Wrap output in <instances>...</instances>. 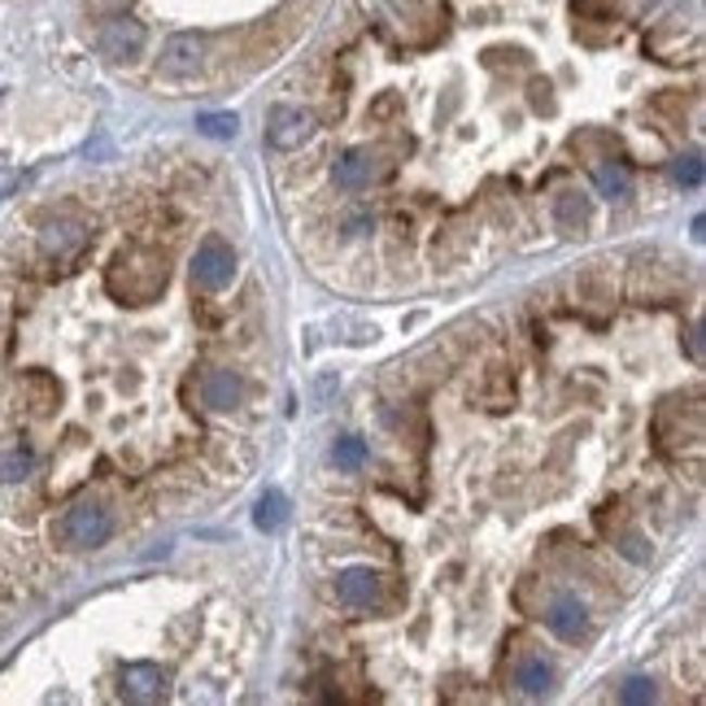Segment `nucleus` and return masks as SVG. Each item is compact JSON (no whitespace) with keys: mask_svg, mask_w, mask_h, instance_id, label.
<instances>
[{"mask_svg":"<svg viewBox=\"0 0 706 706\" xmlns=\"http://www.w3.org/2000/svg\"><path fill=\"white\" fill-rule=\"evenodd\" d=\"M62 541L71 545V550H97V545H105L110 541V532H114V519H110V510L101 506V502H92V497H84V502H75L66 515H62Z\"/></svg>","mask_w":706,"mask_h":706,"instance_id":"nucleus-1","label":"nucleus"},{"mask_svg":"<svg viewBox=\"0 0 706 706\" xmlns=\"http://www.w3.org/2000/svg\"><path fill=\"white\" fill-rule=\"evenodd\" d=\"M314 131H318V118L305 105H275L266 114V144L279 153H297L301 144L314 140Z\"/></svg>","mask_w":706,"mask_h":706,"instance_id":"nucleus-2","label":"nucleus"},{"mask_svg":"<svg viewBox=\"0 0 706 706\" xmlns=\"http://www.w3.org/2000/svg\"><path fill=\"white\" fill-rule=\"evenodd\" d=\"M236 279V253L223 236H205L197 244V257H192V283L205 288V292H223L227 283Z\"/></svg>","mask_w":706,"mask_h":706,"instance_id":"nucleus-3","label":"nucleus"},{"mask_svg":"<svg viewBox=\"0 0 706 706\" xmlns=\"http://www.w3.org/2000/svg\"><path fill=\"white\" fill-rule=\"evenodd\" d=\"M384 175H389V166H384V157L371 153V149H344V153L336 157V166H331V179H336V188H344V192H363V188L380 184Z\"/></svg>","mask_w":706,"mask_h":706,"instance_id":"nucleus-4","label":"nucleus"},{"mask_svg":"<svg viewBox=\"0 0 706 706\" xmlns=\"http://www.w3.org/2000/svg\"><path fill=\"white\" fill-rule=\"evenodd\" d=\"M336 597L349 610H371L384 602V576L376 567H344L336 576Z\"/></svg>","mask_w":706,"mask_h":706,"instance_id":"nucleus-5","label":"nucleus"},{"mask_svg":"<svg viewBox=\"0 0 706 706\" xmlns=\"http://www.w3.org/2000/svg\"><path fill=\"white\" fill-rule=\"evenodd\" d=\"M84 249H88V227H84L79 218H53V223L40 227V253H45L49 262L66 266V262H75Z\"/></svg>","mask_w":706,"mask_h":706,"instance_id":"nucleus-6","label":"nucleus"},{"mask_svg":"<svg viewBox=\"0 0 706 706\" xmlns=\"http://www.w3.org/2000/svg\"><path fill=\"white\" fill-rule=\"evenodd\" d=\"M149 45V31L144 23H136L131 14H114L105 27H101V53L114 58V62H136Z\"/></svg>","mask_w":706,"mask_h":706,"instance_id":"nucleus-7","label":"nucleus"},{"mask_svg":"<svg viewBox=\"0 0 706 706\" xmlns=\"http://www.w3.org/2000/svg\"><path fill=\"white\" fill-rule=\"evenodd\" d=\"M118 693L136 706H153L166 697V671L157 663H123L118 671Z\"/></svg>","mask_w":706,"mask_h":706,"instance_id":"nucleus-8","label":"nucleus"},{"mask_svg":"<svg viewBox=\"0 0 706 706\" xmlns=\"http://www.w3.org/2000/svg\"><path fill=\"white\" fill-rule=\"evenodd\" d=\"M545 628L558 636V641H580L589 632V606L576 597V593H558L550 606H545Z\"/></svg>","mask_w":706,"mask_h":706,"instance_id":"nucleus-9","label":"nucleus"},{"mask_svg":"<svg viewBox=\"0 0 706 706\" xmlns=\"http://www.w3.org/2000/svg\"><path fill=\"white\" fill-rule=\"evenodd\" d=\"M201 62H205V45H201L197 36H171L157 66H162V75H171V79H192V75L201 71Z\"/></svg>","mask_w":706,"mask_h":706,"instance_id":"nucleus-10","label":"nucleus"},{"mask_svg":"<svg viewBox=\"0 0 706 706\" xmlns=\"http://www.w3.org/2000/svg\"><path fill=\"white\" fill-rule=\"evenodd\" d=\"M201 398H205V406H214V411H231V406H240V398H244V380L236 376V371H205V380H201Z\"/></svg>","mask_w":706,"mask_h":706,"instance_id":"nucleus-11","label":"nucleus"},{"mask_svg":"<svg viewBox=\"0 0 706 706\" xmlns=\"http://www.w3.org/2000/svg\"><path fill=\"white\" fill-rule=\"evenodd\" d=\"M288 515H292V506H288L283 489H266V493L257 497V506H253V528L266 532V537H275V532H283Z\"/></svg>","mask_w":706,"mask_h":706,"instance_id":"nucleus-12","label":"nucleus"},{"mask_svg":"<svg viewBox=\"0 0 706 706\" xmlns=\"http://www.w3.org/2000/svg\"><path fill=\"white\" fill-rule=\"evenodd\" d=\"M593 192L606 197V201L628 197V192H632V175H628V166H623V162H597V166H593Z\"/></svg>","mask_w":706,"mask_h":706,"instance_id":"nucleus-13","label":"nucleus"},{"mask_svg":"<svg viewBox=\"0 0 706 706\" xmlns=\"http://www.w3.org/2000/svg\"><path fill=\"white\" fill-rule=\"evenodd\" d=\"M515 684H519V693H528V697H545V693L554 689V667H550L545 658H524L519 671H515Z\"/></svg>","mask_w":706,"mask_h":706,"instance_id":"nucleus-14","label":"nucleus"},{"mask_svg":"<svg viewBox=\"0 0 706 706\" xmlns=\"http://www.w3.org/2000/svg\"><path fill=\"white\" fill-rule=\"evenodd\" d=\"M197 131L205 140H236L240 136V118L231 110H205V114H197Z\"/></svg>","mask_w":706,"mask_h":706,"instance_id":"nucleus-15","label":"nucleus"},{"mask_svg":"<svg viewBox=\"0 0 706 706\" xmlns=\"http://www.w3.org/2000/svg\"><path fill=\"white\" fill-rule=\"evenodd\" d=\"M554 218H558V227H563V231H580V227H584V218H589V205H584L576 192H563V197L554 201Z\"/></svg>","mask_w":706,"mask_h":706,"instance_id":"nucleus-16","label":"nucleus"},{"mask_svg":"<svg viewBox=\"0 0 706 706\" xmlns=\"http://www.w3.org/2000/svg\"><path fill=\"white\" fill-rule=\"evenodd\" d=\"M331 463H336L340 471H358V467L367 463V445H363L358 437H340L336 450H331Z\"/></svg>","mask_w":706,"mask_h":706,"instance_id":"nucleus-17","label":"nucleus"},{"mask_svg":"<svg viewBox=\"0 0 706 706\" xmlns=\"http://www.w3.org/2000/svg\"><path fill=\"white\" fill-rule=\"evenodd\" d=\"M31 467H36V454L18 445L14 454H5V463H0V480H5V484H18V480L31 476Z\"/></svg>","mask_w":706,"mask_h":706,"instance_id":"nucleus-18","label":"nucleus"},{"mask_svg":"<svg viewBox=\"0 0 706 706\" xmlns=\"http://www.w3.org/2000/svg\"><path fill=\"white\" fill-rule=\"evenodd\" d=\"M671 179H676L680 188H702V157H697V153L676 157V162H671Z\"/></svg>","mask_w":706,"mask_h":706,"instance_id":"nucleus-19","label":"nucleus"},{"mask_svg":"<svg viewBox=\"0 0 706 706\" xmlns=\"http://www.w3.org/2000/svg\"><path fill=\"white\" fill-rule=\"evenodd\" d=\"M654 697H658V689H654L650 676H632V680H623V689H619V702H628V706H645V702H654Z\"/></svg>","mask_w":706,"mask_h":706,"instance_id":"nucleus-20","label":"nucleus"},{"mask_svg":"<svg viewBox=\"0 0 706 706\" xmlns=\"http://www.w3.org/2000/svg\"><path fill=\"white\" fill-rule=\"evenodd\" d=\"M689 353H693V363H702V327H693V340H689Z\"/></svg>","mask_w":706,"mask_h":706,"instance_id":"nucleus-21","label":"nucleus"},{"mask_svg":"<svg viewBox=\"0 0 706 706\" xmlns=\"http://www.w3.org/2000/svg\"><path fill=\"white\" fill-rule=\"evenodd\" d=\"M97 5H101V10H118V14H123V10L131 5V0H97Z\"/></svg>","mask_w":706,"mask_h":706,"instance_id":"nucleus-22","label":"nucleus"},{"mask_svg":"<svg viewBox=\"0 0 706 706\" xmlns=\"http://www.w3.org/2000/svg\"><path fill=\"white\" fill-rule=\"evenodd\" d=\"M689 227H693V240L702 244V236H706V231H702V227H706V223H702V214H693V223H689Z\"/></svg>","mask_w":706,"mask_h":706,"instance_id":"nucleus-23","label":"nucleus"}]
</instances>
